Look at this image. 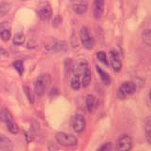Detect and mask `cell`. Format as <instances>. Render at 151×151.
Segmentation results:
<instances>
[{
    "instance_id": "cell-17",
    "label": "cell",
    "mask_w": 151,
    "mask_h": 151,
    "mask_svg": "<svg viewBox=\"0 0 151 151\" xmlns=\"http://www.w3.org/2000/svg\"><path fill=\"white\" fill-rule=\"evenodd\" d=\"M96 71H97V73L99 75V77H100L101 80H102V82L105 84V85H110L111 83V78H110V76H109L108 73L106 72H104V71L99 67V66H96Z\"/></svg>"
},
{
    "instance_id": "cell-16",
    "label": "cell",
    "mask_w": 151,
    "mask_h": 151,
    "mask_svg": "<svg viewBox=\"0 0 151 151\" xmlns=\"http://www.w3.org/2000/svg\"><path fill=\"white\" fill-rule=\"evenodd\" d=\"M145 134L147 143L151 144V117L148 116L145 118Z\"/></svg>"
},
{
    "instance_id": "cell-19",
    "label": "cell",
    "mask_w": 151,
    "mask_h": 151,
    "mask_svg": "<svg viewBox=\"0 0 151 151\" xmlns=\"http://www.w3.org/2000/svg\"><path fill=\"white\" fill-rule=\"evenodd\" d=\"M80 86H81V84H80V76L74 74L72 80H71V87L74 90H78Z\"/></svg>"
},
{
    "instance_id": "cell-14",
    "label": "cell",
    "mask_w": 151,
    "mask_h": 151,
    "mask_svg": "<svg viewBox=\"0 0 151 151\" xmlns=\"http://www.w3.org/2000/svg\"><path fill=\"white\" fill-rule=\"evenodd\" d=\"M97 107V100L96 96H92V94H89L87 96L86 98V108L89 112H93Z\"/></svg>"
},
{
    "instance_id": "cell-7",
    "label": "cell",
    "mask_w": 151,
    "mask_h": 151,
    "mask_svg": "<svg viewBox=\"0 0 151 151\" xmlns=\"http://www.w3.org/2000/svg\"><path fill=\"white\" fill-rule=\"evenodd\" d=\"M132 148V140L129 135H122L116 142V150H130Z\"/></svg>"
},
{
    "instance_id": "cell-1",
    "label": "cell",
    "mask_w": 151,
    "mask_h": 151,
    "mask_svg": "<svg viewBox=\"0 0 151 151\" xmlns=\"http://www.w3.org/2000/svg\"><path fill=\"white\" fill-rule=\"evenodd\" d=\"M51 77L48 74H42L38 77L34 82V93L37 96H42L50 86Z\"/></svg>"
},
{
    "instance_id": "cell-20",
    "label": "cell",
    "mask_w": 151,
    "mask_h": 151,
    "mask_svg": "<svg viewBox=\"0 0 151 151\" xmlns=\"http://www.w3.org/2000/svg\"><path fill=\"white\" fill-rule=\"evenodd\" d=\"M12 65H13V67L15 68V70L18 72L19 75L22 76L24 74V70H25V68H24V63H23L22 60H17L15 61H13Z\"/></svg>"
},
{
    "instance_id": "cell-8",
    "label": "cell",
    "mask_w": 151,
    "mask_h": 151,
    "mask_svg": "<svg viewBox=\"0 0 151 151\" xmlns=\"http://www.w3.org/2000/svg\"><path fill=\"white\" fill-rule=\"evenodd\" d=\"M72 127L73 129L78 133L82 132L86 127V121H85L84 116L81 114H76L72 122Z\"/></svg>"
},
{
    "instance_id": "cell-21",
    "label": "cell",
    "mask_w": 151,
    "mask_h": 151,
    "mask_svg": "<svg viewBox=\"0 0 151 151\" xmlns=\"http://www.w3.org/2000/svg\"><path fill=\"white\" fill-rule=\"evenodd\" d=\"M11 9V5L7 2L0 3V17L5 16Z\"/></svg>"
},
{
    "instance_id": "cell-27",
    "label": "cell",
    "mask_w": 151,
    "mask_h": 151,
    "mask_svg": "<svg viewBox=\"0 0 151 151\" xmlns=\"http://www.w3.org/2000/svg\"><path fill=\"white\" fill-rule=\"evenodd\" d=\"M0 54H1V55H4V56H8L7 51H6V50H4V49H2V48H0Z\"/></svg>"
},
{
    "instance_id": "cell-9",
    "label": "cell",
    "mask_w": 151,
    "mask_h": 151,
    "mask_svg": "<svg viewBox=\"0 0 151 151\" xmlns=\"http://www.w3.org/2000/svg\"><path fill=\"white\" fill-rule=\"evenodd\" d=\"M12 37V26L7 21L0 23V38L4 42H8Z\"/></svg>"
},
{
    "instance_id": "cell-6",
    "label": "cell",
    "mask_w": 151,
    "mask_h": 151,
    "mask_svg": "<svg viewBox=\"0 0 151 151\" xmlns=\"http://www.w3.org/2000/svg\"><path fill=\"white\" fill-rule=\"evenodd\" d=\"M38 15L42 21H48L53 15V11L49 3H42L38 9Z\"/></svg>"
},
{
    "instance_id": "cell-13",
    "label": "cell",
    "mask_w": 151,
    "mask_h": 151,
    "mask_svg": "<svg viewBox=\"0 0 151 151\" xmlns=\"http://www.w3.org/2000/svg\"><path fill=\"white\" fill-rule=\"evenodd\" d=\"M88 8V3L86 0H80L78 2H76L73 5V9L76 13L78 14H83L86 12Z\"/></svg>"
},
{
    "instance_id": "cell-24",
    "label": "cell",
    "mask_w": 151,
    "mask_h": 151,
    "mask_svg": "<svg viewBox=\"0 0 151 151\" xmlns=\"http://www.w3.org/2000/svg\"><path fill=\"white\" fill-rule=\"evenodd\" d=\"M96 57H97V59H98L99 60H100L102 63H104L105 65H108V64H109L107 55H106V53H105L104 51H99V52H97Z\"/></svg>"
},
{
    "instance_id": "cell-28",
    "label": "cell",
    "mask_w": 151,
    "mask_h": 151,
    "mask_svg": "<svg viewBox=\"0 0 151 151\" xmlns=\"http://www.w3.org/2000/svg\"><path fill=\"white\" fill-rule=\"evenodd\" d=\"M22 1H27V0H22Z\"/></svg>"
},
{
    "instance_id": "cell-3",
    "label": "cell",
    "mask_w": 151,
    "mask_h": 151,
    "mask_svg": "<svg viewBox=\"0 0 151 151\" xmlns=\"http://www.w3.org/2000/svg\"><path fill=\"white\" fill-rule=\"evenodd\" d=\"M136 92V85L132 81H126L121 84L118 89L117 96L120 99H125L127 96H131Z\"/></svg>"
},
{
    "instance_id": "cell-25",
    "label": "cell",
    "mask_w": 151,
    "mask_h": 151,
    "mask_svg": "<svg viewBox=\"0 0 151 151\" xmlns=\"http://www.w3.org/2000/svg\"><path fill=\"white\" fill-rule=\"evenodd\" d=\"M112 149V146L111 143H106V144H103L100 147L98 148V150L100 151H110Z\"/></svg>"
},
{
    "instance_id": "cell-12",
    "label": "cell",
    "mask_w": 151,
    "mask_h": 151,
    "mask_svg": "<svg viewBox=\"0 0 151 151\" xmlns=\"http://www.w3.org/2000/svg\"><path fill=\"white\" fill-rule=\"evenodd\" d=\"M13 148V144L11 139L7 136L0 133V150H12Z\"/></svg>"
},
{
    "instance_id": "cell-23",
    "label": "cell",
    "mask_w": 151,
    "mask_h": 151,
    "mask_svg": "<svg viewBox=\"0 0 151 151\" xmlns=\"http://www.w3.org/2000/svg\"><path fill=\"white\" fill-rule=\"evenodd\" d=\"M24 92H25V93H26V96H27V99H28V101H29L31 104L32 103H34V97H33V94H32V93H31V90H30V88L28 87V86H27V85H24Z\"/></svg>"
},
{
    "instance_id": "cell-2",
    "label": "cell",
    "mask_w": 151,
    "mask_h": 151,
    "mask_svg": "<svg viewBox=\"0 0 151 151\" xmlns=\"http://www.w3.org/2000/svg\"><path fill=\"white\" fill-rule=\"evenodd\" d=\"M56 140L60 145L66 146V147L75 146L78 145L77 137L72 134L65 133V132H58L56 134Z\"/></svg>"
},
{
    "instance_id": "cell-10",
    "label": "cell",
    "mask_w": 151,
    "mask_h": 151,
    "mask_svg": "<svg viewBox=\"0 0 151 151\" xmlns=\"http://www.w3.org/2000/svg\"><path fill=\"white\" fill-rule=\"evenodd\" d=\"M110 61L111 64L112 70L114 72H120L122 69V63L120 57L116 50H111L110 52Z\"/></svg>"
},
{
    "instance_id": "cell-5",
    "label": "cell",
    "mask_w": 151,
    "mask_h": 151,
    "mask_svg": "<svg viewBox=\"0 0 151 151\" xmlns=\"http://www.w3.org/2000/svg\"><path fill=\"white\" fill-rule=\"evenodd\" d=\"M79 37H80V41H81L83 46L86 49H93V39L92 36L90 35L89 30L87 29V27H82L79 30Z\"/></svg>"
},
{
    "instance_id": "cell-15",
    "label": "cell",
    "mask_w": 151,
    "mask_h": 151,
    "mask_svg": "<svg viewBox=\"0 0 151 151\" xmlns=\"http://www.w3.org/2000/svg\"><path fill=\"white\" fill-rule=\"evenodd\" d=\"M91 79H92V76H91V70H90L89 66L85 69L84 73L82 75V78L80 80V84L83 88L88 87L90 83H91Z\"/></svg>"
},
{
    "instance_id": "cell-26",
    "label": "cell",
    "mask_w": 151,
    "mask_h": 151,
    "mask_svg": "<svg viewBox=\"0 0 151 151\" xmlns=\"http://www.w3.org/2000/svg\"><path fill=\"white\" fill-rule=\"evenodd\" d=\"M26 138H27V143H30V142L33 141V139H34V136H33L32 132H26Z\"/></svg>"
},
{
    "instance_id": "cell-4",
    "label": "cell",
    "mask_w": 151,
    "mask_h": 151,
    "mask_svg": "<svg viewBox=\"0 0 151 151\" xmlns=\"http://www.w3.org/2000/svg\"><path fill=\"white\" fill-rule=\"evenodd\" d=\"M1 115H2L4 122L6 123V126L8 127L9 131L11 132V133H12V134L18 133L19 127H18L16 123L13 121V118H12V116L11 114V112H9L7 109H4V110H2Z\"/></svg>"
},
{
    "instance_id": "cell-18",
    "label": "cell",
    "mask_w": 151,
    "mask_h": 151,
    "mask_svg": "<svg viewBox=\"0 0 151 151\" xmlns=\"http://www.w3.org/2000/svg\"><path fill=\"white\" fill-rule=\"evenodd\" d=\"M25 41H26V37L22 32L16 33V34L13 36V39H12L13 44L15 45H24Z\"/></svg>"
},
{
    "instance_id": "cell-11",
    "label": "cell",
    "mask_w": 151,
    "mask_h": 151,
    "mask_svg": "<svg viewBox=\"0 0 151 151\" xmlns=\"http://www.w3.org/2000/svg\"><path fill=\"white\" fill-rule=\"evenodd\" d=\"M104 5H105V1H104V0H94V2H93L94 18L99 19L102 17L103 12H104Z\"/></svg>"
},
{
    "instance_id": "cell-22",
    "label": "cell",
    "mask_w": 151,
    "mask_h": 151,
    "mask_svg": "<svg viewBox=\"0 0 151 151\" xmlns=\"http://www.w3.org/2000/svg\"><path fill=\"white\" fill-rule=\"evenodd\" d=\"M143 40L144 42L146 45H150L151 44V34H150V29H145L143 32Z\"/></svg>"
}]
</instances>
